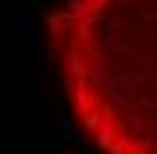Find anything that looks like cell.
Segmentation results:
<instances>
[{
  "mask_svg": "<svg viewBox=\"0 0 157 154\" xmlns=\"http://www.w3.org/2000/svg\"><path fill=\"white\" fill-rule=\"evenodd\" d=\"M47 58L100 154H157V0H61Z\"/></svg>",
  "mask_w": 157,
  "mask_h": 154,
  "instance_id": "1",
  "label": "cell"
}]
</instances>
